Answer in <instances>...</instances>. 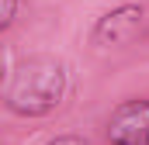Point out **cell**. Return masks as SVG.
I'll return each mask as SVG.
<instances>
[{
	"label": "cell",
	"mask_w": 149,
	"mask_h": 145,
	"mask_svg": "<svg viewBox=\"0 0 149 145\" xmlns=\"http://www.w3.org/2000/svg\"><path fill=\"white\" fill-rule=\"evenodd\" d=\"M146 24H149V10L135 0H125V3L104 10L94 21L90 41L101 45V48H128L146 35Z\"/></svg>",
	"instance_id": "7a4b0ae2"
},
{
	"label": "cell",
	"mask_w": 149,
	"mask_h": 145,
	"mask_svg": "<svg viewBox=\"0 0 149 145\" xmlns=\"http://www.w3.org/2000/svg\"><path fill=\"white\" fill-rule=\"evenodd\" d=\"M104 135L111 145H149V100L146 97L121 100L108 117Z\"/></svg>",
	"instance_id": "3957f363"
},
{
	"label": "cell",
	"mask_w": 149,
	"mask_h": 145,
	"mask_svg": "<svg viewBox=\"0 0 149 145\" xmlns=\"http://www.w3.org/2000/svg\"><path fill=\"white\" fill-rule=\"evenodd\" d=\"M17 7H21V0H0V28L3 31L17 21Z\"/></svg>",
	"instance_id": "277c9868"
},
{
	"label": "cell",
	"mask_w": 149,
	"mask_h": 145,
	"mask_svg": "<svg viewBox=\"0 0 149 145\" xmlns=\"http://www.w3.org/2000/svg\"><path fill=\"white\" fill-rule=\"evenodd\" d=\"M70 90V69L59 55L38 52L3 76V107L17 117H49Z\"/></svg>",
	"instance_id": "6da1fadb"
},
{
	"label": "cell",
	"mask_w": 149,
	"mask_h": 145,
	"mask_svg": "<svg viewBox=\"0 0 149 145\" xmlns=\"http://www.w3.org/2000/svg\"><path fill=\"white\" fill-rule=\"evenodd\" d=\"M45 145H87V138H80V135H56Z\"/></svg>",
	"instance_id": "5b68a950"
}]
</instances>
